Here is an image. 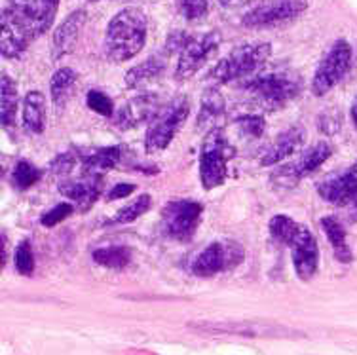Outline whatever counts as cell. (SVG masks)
Segmentation results:
<instances>
[{"instance_id": "6da1fadb", "label": "cell", "mask_w": 357, "mask_h": 355, "mask_svg": "<svg viewBox=\"0 0 357 355\" xmlns=\"http://www.w3.org/2000/svg\"><path fill=\"white\" fill-rule=\"evenodd\" d=\"M59 0H8L2 10L0 52L6 59H17L29 44L52 29Z\"/></svg>"}, {"instance_id": "7a4b0ae2", "label": "cell", "mask_w": 357, "mask_h": 355, "mask_svg": "<svg viewBox=\"0 0 357 355\" xmlns=\"http://www.w3.org/2000/svg\"><path fill=\"white\" fill-rule=\"evenodd\" d=\"M149 20L139 8H124L109 21L105 34V52L110 61L126 63L144 48Z\"/></svg>"}, {"instance_id": "3957f363", "label": "cell", "mask_w": 357, "mask_h": 355, "mask_svg": "<svg viewBox=\"0 0 357 355\" xmlns=\"http://www.w3.org/2000/svg\"><path fill=\"white\" fill-rule=\"evenodd\" d=\"M270 55L272 46L268 42L241 44L215 65L213 70L209 73V78L217 84H228L245 78L262 68V65L270 59Z\"/></svg>"}, {"instance_id": "277c9868", "label": "cell", "mask_w": 357, "mask_h": 355, "mask_svg": "<svg viewBox=\"0 0 357 355\" xmlns=\"http://www.w3.org/2000/svg\"><path fill=\"white\" fill-rule=\"evenodd\" d=\"M301 88L303 80L289 70L259 75L245 84V91L264 109H282L301 93Z\"/></svg>"}, {"instance_id": "5b68a950", "label": "cell", "mask_w": 357, "mask_h": 355, "mask_svg": "<svg viewBox=\"0 0 357 355\" xmlns=\"http://www.w3.org/2000/svg\"><path fill=\"white\" fill-rule=\"evenodd\" d=\"M236 151L222 135L220 130H211L199 151V179L206 190H213L225 185L228 177V162L232 160Z\"/></svg>"}, {"instance_id": "8992f818", "label": "cell", "mask_w": 357, "mask_h": 355, "mask_svg": "<svg viewBox=\"0 0 357 355\" xmlns=\"http://www.w3.org/2000/svg\"><path fill=\"white\" fill-rule=\"evenodd\" d=\"M188 112H190V103L186 96L175 97L165 109L158 110V114L152 118L151 130L146 131L144 137L146 152L165 151L172 144L173 137L177 135V131L186 122Z\"/></svg>"}, {"instance_id": "52a82bcc", "label": "cell", "mask_w": 357, "mask_h": 355, "mask_svg": "<svg viewBox=\"0 0 357 355\" xmlns=\"http://www.w3.org/2000/svg\"><path fill=\"white\" fill-rule=\"evenodd\" d=\"M351 46L348 42L340 38L337 40L327 54L323 55L316 68V75L312 78V93L317 97H323L335 88L344 76L348 75L351 67Z\"/></svg>"}, {"instance_id": "ba28073f", "label": "cell", "mask_w": 357, "mask_h": 355, "mask_svg": "<svg viewBox=\"0 0 357 355\" xmlns=\"http://www.w3.org/2000/svg\"><path fill=\"white\" fill-rule=\"evenodd\" d=\"M308 0H266L241 17L248 29L280 27L295 21L306 12Z\"/></svg>"}, {"instance_id": "9c48e42d", "label": "cell", "mask_w": 357, "mask_h": 355, "mask_svg": "<svg viewBox=\"0 0 357 355\" xmlns=\"http://www.w3.org/2000/svg\"><path fill=\"white\" fill-rule=\"evenodd\" d=\"M333 154L329 143H316L314 146H310L306 151L296 158L295 162H291L287 165H280L278 169L272 173V183L282 190H289L296 186L304 177L312 175L317 167H321L329 156Z\"/></svg>"}, {"instance_id": "30bf717a", "label": "cell", "mask_w": 357, "mask_h": 355, "mask_svg": "<svg viewBox=\"0 0 357 355\" xmlns=\"http://www.w3.org/2000/svg\"><path fill=\"white\" fill-rule=\"evenodd\" d=\"M243 260V247L230 239L213 241L194 259L192 273L198 278H213L217 273L238 266Z\"/></svg>"}, {"instance_id": "8fae6325", "label": "cell", "mask_w": 357, "mask_h": 355, "mask_svg": "<svg viewBox=\"0 0 357 355\" xmlns=\"http://www.w3.org/2000/svg\"><path fill=\"white\" fill-rule=\"evenodd\" d=\"M220 46V33L209 31V33L190 36V40L186 42L183 52L178 54L177 68H175V78L177 80H188L192 78L199 68L204 67Z\"/></svg>"}, {"instance_id": "7c38bea8", "label": "cell", "mask_w": 357, "mask_h": 355, "mask_svg": "<svg viewBox=\"0 0 357 355\" xmlns=\"http://www.w3.org/2000/svg\"><path fill=\"white\" fill-rule=\"evenodd\" d=\"M190 327L206 335H234L249 338H285L295 335L291 328L268 322H204L190 323Z\"/></svg>"}, {"instance_id": "4fadbf2b", "label": "cell", "mask_w": 357, "mask_h": 355, "mask_svg": "<svg viewBox=\"0 0 357 355\" xmlns=\"http://www.w3.org/2000/svg\"><path fill=\"white\" fill-rule=\"evenodd\" d=\"M202 213H204V205L192 199H177L167 204L162 213L164 232L177 241L190 239L198 228Z\"/></svg>"}, {"instance_id": "5bb4252c", "label": "cell", "mask_w": 357, "mask_h": 355, "mask_svg": "<svg viewBox=\"0 0 357 355\" xmlns=\"http://www.w3.org/2000/svg\"><path fill=\"white\" fill-rule=\"evenodd\" d=\"M317 192L325 202L337 207H357V162L348 171L323 181Z\"/></svg>"}, {"instance_id": "9a60e30c", "label": "cell", "mask_w": 357, "mask_h": 355, "mask_svg": "<svg viewBox=\"0 0 357 355\" xmlns=\"http://www.w3.org/2000/svg\"><path fill=\"white\" fill-rule=\"evenodd\" d=\"M291 257H293V266L298 275V280L310 281L317 272L319 266V249L314 234L310 232L306 226L301 228V232L291 243Z\"/></svg>"}, {"instance_id": "2e32d148", "label": "cell", "mask_w": 357, "mask_h": 355, "mask_svg": "<svg viewBox=\"0 0 357 355\" xmlns=\"http://www.w3.org/2000/svg\"><path fill=\"white\" fill-rule=\"evenodd\" d=\"M86 21H88L86 10H76V12L67 15L61 21V25L55 29L54 36H52V59L54 61H59L61 57H65L70 50L75 48Z\"/></svg>"}, {"instance_id": "e0dca14e", "label": "cell", "mask_w": 357, "mask_h": 355, "mask_svg": "<svg viewBox=\"0 0 357 355\" xmlns=\"http://www.w3.org/2000/svg\"><path fill=\"white\" fill-rule=\"evenodd\" d=\"M304 143H306V130L303 126H291L264 149L261 154V165H274L278 162H283L285 158L295 154Z\"/></svg>"}, {"instance_id": "ac0fdd59", "label": "cell", "mask_w": 357, "mask_h": 355, "mask_svg": "<svg viewBox=\"0 0 357 355\" xmlns=\"http://www.w3.org/2000/svg\"><path fill=\"white\" fill-rule=\"evenodd\" d=\"M59 192L65 198L75 202L80 211H88L93 207L97 198L101 196V177L82 173V177L76 181H65L59 185Z\"/></svg>"}, {"instance_id": "d6986e66", "label": "cell", "mask_w": 357, "mask_h": 355, "mask_svg": "<svg viewBox=\"0 0 357 355\" xmlns=\"http://www.w3.org/2000/svg\"><path fill=\"white\" fill-rule=\"evenodd\" d=\"M156 114H158V97L154 93H144L130 99L124 109L118 112L114 123L120 130H131L146 120H152Z\"/></svg>"}, {"instance_id": "ffe728a7", "label": "cell", "mask_w": 357, "mask_h": 355, "mask_svg": "<svg viewBox=\"0 0 357 355\" xmlns=\"http://www.w3.org/2000/svg\"><path fill=\"white\" fill-rule=\"evenodd\" d=\"M126 156V149L122 144H114V146H105V149H97L89 156L84 158V173L88 175H96L101 177L105 171L112 169L116 165L122 164Z\"/></svg>"}, {"instance_id": "44dd1931", "label": "cell", "mask_w": 357, "mask_h": 355, "mask_svg": "<svg viewBox=\"0 0 357 355\" xmlns=\"http://www.w3.org/2000/svg\"><path fill=\"white\" fill-rule=\"evenodd\" d=\"M46 99L40 91H29L23 99V130L31 135H40L46 123Z\"/></svg>"}, {"instance_id": "7402d4cb", "label": "cell", "mask_w": 357, "mask_h": 355, "mask_svg": "<svg viewBox=\"0 0 357 355\" xmlns=\"http://www.w3.org/2000/svg\"><path fill=\"white\" fill-rule=\"evenodd\" d=\"M165 63H167V59L160 57V55H154L151 59H146V61L139 63L133 68H130L128 75H126L128 88H139V86L158 78L165 68Z\"/></svg>"}, {"instance_id": "603a6c76", "label": "cell", "mask_w": 357, "mask_h": 355, "mask_svg": "<svg viewBox=\"0 0 357 355\" xmlns=\"http://www.w3.org/2000/svg\"><path fill=\"white\" fill-rule=\"evenodd\" d=\"M225 112V97L217 88H209L202 96V107L198 114V128L207 130Z\"/></svg>"}, {"instance_id": "cb8c5ba5", "label": "cell", "mask_w": 357, "mask_h": 355, "mask_svg": "<svg viewBox=\"0 0 357 355\" xmlns=\"http://www.w3.org/2000/svg\"><path fill=\"white\" fill-rule=\"evenodd\" d=\"M321 228L323 232L327 234V239L329 243L335 249V255L337 259L344 264H348L351 260V249L346 241V232H344V226L338 222V219L335 217H323L321 219Z\"/></svg>"}, {"instance_id": "d4e9b609", "label": "cell", "mask_w": 357, "mask_h": 355, "mask_svg": "<svg viewBox=\"0 0 357 355\" xmlns=\"http://www.w3.org/2000/svg\"><path fill=\"white\" fill-rule=\"evenodd\" d=\"M76 80H78V75L73 68L63 67L55 70L52 80H50V91H52V99L57 107H63L65 101L69 99L76 86Z\"/></svg>"}, {"instance_id": "484cf974", "label": "cell", "mask_w": 357, "mask_h": 355, "mask_svg": "<svg viewBox=\"0 0 357 355\" xmlns=\"http://www.w3.org/2000/svg\"><path fill=\"white\" fill-rule=\"evenodd\" d=\"M2 103H0V114H2V126L10 128L15 120V110H17V103H20V96H17V88L15 82L8 75H2Z\"/></svg>"}, {"instance_id": "4316f807", "label": "cell", "mask_w": 357, "mask_h": 355, "mask_svg": "<svg viewBox=\"0 0 357 355\" xmlns=\"http://www.w3.org/2000/svg\"><path fill=\"white\" fill-rule=\"evenodd\" d=\"M91 257H93V260L99 266L109 268V270H122V268L130 264L131 251L128 247L110 246L103 247V249H96Z\"/></svg>"}, {"instance_id": "83f0119b", "label": "cell", "mask_w": 357, "mask_h": 355, "mask_svg": "<svg viewBox=\"0 0 357 355\" xmlns=\"http://www.w3.org/2000/svg\"><path fill=\"white\" fill-rule=\"evenodd\" d=\"M152 198L149 194H141L137 198L130 202V204L122 207L120 211H116L109 220L107 225H130L133 220H137L139 217H143L144 213L151 209Z\"/></svg>"}, {"instance_id": "f1b7e54d", "label": "cell", "mask_w": 357, "mask_h": 355, "mask_svg": "<svg viewBox=\"0 0 357 355\" xmlns=\"http://www.w3.org/2000/svg\"><path fill=\"white\" fill-rule=\"evenodd\" d=\"M270 236L274 239L275 243H282V246H291L293 239L298 236L303 226L298 225L296 220H293L287 215H275L270 220Z\"/></svg>"}, {"instance_id": "f546056e", "label": "cell", "mask_w": 357, "mask_h": 355, "mask_svg": "<svg viewBox=\"0 0 357 355\" xmlns=\"http://www.w3.org/2000/svg\"><path fill=\"white\" fill-rule=\"evenodd\" d=\"M42 177V171L35 164H31L29 160H20L12 173V185L17 190H27L33 185H36Z\"/></svg>"}, {"instance_id": "4dcf8cb0", "label": "cell", "mask_w": 357, "mask_h": 355, "mask_svg": "<svg viewBox=\"0 0 357 355\" xmlns=\"http://www.w3.org/2000/svg\"><path fill=\"white\" fill-rule=\"evenodd\" d=\"M14 264L21 275H31L35 272V253H33V246L29 239H23L20 241V246L15 247Z\"/></svg>"}, {"instance_id": "1f68e13d", "label": "cell", "mask_w": 357, "mask_h": 355, "mask_svg": "<svg viewBox=\"0 0 357 355\" xmlns=\"http://www.w3.org/2000/svg\"><path fill=\"white\" fill-rule=\"evenodd\" d=\"M177 10L186 21H199L209 14V0H177Z\"/></svg>"}, {"instance_id": "d6a6232c", "label": "cell", "mask_w": 357, "mask_h": 355, "mask_svg": "<svg viewBox=\"0 0 357 355\" xmlns=\"http://www.w3.org/2000/svg\"><path fill=\"white\" fill-rule=\"evenodd\" d=\"M86 103H88V107L97 114H101V116H112L114 114V103L110 99L107 93L103 91H99V89H89L88 96H86Z\"/></svg>"}, {"instance_id": "836d02e7", "label": "cell", "mask_w": 357, "mask_h": 355, "mask_svg": "<svg viewBox=\"0 0 357 355\" xmlns=\"http://www.w3.org/2000/svg\"><path fill=\"white\" fill-rule=\"evenodd\" d=\"M236 123L240 126V130L245 133L248 137H261L264 128H266V122L264 118L257 116V114H243V116L236 118Z\"/></svg>"}, {"instance_id": "e575fe53", "label": "cell", "mask_w": 357, "mask_h": 355, "mask_svg": "<svg viewBox=\"0 0 357 355\" xmlns=\"http://www.w3.org/2000/svg\"><path fill=\"white\" fill-rule=\"evenodd\" d=\"M75 213V207L70 204H59L55 205V207H52L48 213H44L40 217V222L42 226H48V228H52V226L59 225V222H63V220L67 219V217H70Z\"/></svg>"}, {"instance_id": "d590c367", "label": "cell", "mask_w": 357, "mask_h": 355, "mask_svg": "<svg viewBox=\"0 0 357 355\" xmlns=\"http://www.w3.org/2000/svg\"><path fill=\"white\" fill-rule=\"evenodd\" d=\"M76 164V156L73 152H63L52 162V173L55 175H69Z\"/></svg>"}, {"instance_id": "8d00e7d4", "label": "cell", "mask_w": 357, "mask_h": 355, "mask_svg": "<svg viewBox=\"0 0 357 355\" xmlns=\"http://www.w3.org/2000/svg\"><path fill=\"white\" fill-rule=\"evenodd\" d=\"M131 192H135V185H130V183H122V185H116L112 190L109 192V196L107 199H120V198H126V196H130Z\"/></svg>"}, {"instance_id": "74e56055", "label": "cell", "mask_w": 357, "mask_h": 355, "mask_svg": "<svg viewBox=\"0 0 357 355\" xmlns=\"http://www.w3.org/2000/svg\"><path fill=\"white\" fill-rule=\"evenodd\" d=\"M219 2L225 8H243L249 6V4H253L255 0H219Z\"/></svg>"}, {"instance_id": "f35d334b", "label": "cell", "mask_w": 357, "mask_h": 355, "mask_svg": "<svg viewBox=\"0 0 357 355\" xmlns=\"http://www.w3.org/2000/svg\"><path fill=\"white\" fill-rule=\"evenodd\" d=\"M351 120H354V126L357 128V101L354 103V107H351Z\"/></svg>"}]
</instances>
